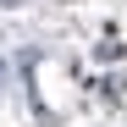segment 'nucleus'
Listing matches in <instances>:
<instances>
[{
    "label": "nucleus",
    "mask_w": 127,
    "mask_h": 127,
    "mask_svg": "<svg viewBox=\"0 0 127 127\" xmlns=\"http://www.w3.org/2000/svg\"><path fill=\"white\" fill-rule=\"evenodd\" d=\"M0 6H22V0H0Z\"/></svg>",
    "instance_id": "f03ea898"
},
{
    "label": "nucleus",
    "mask_w": 127,
    "mask_h": 127,
    "mask_svg": "<svg viewBox=\"0 0 127 127\" xmlns=\"http://www.w3.org/2000/svg\"><path fill=\"white\" fill-rule=\"evenodd\" d=\"M0 94H6V72H0Z\"/></svg>",
    "instance_id": "7ed1b4c3"
},
{
    "label": "nucleus",
    "mask_w": 127,
    "mask_h": 127,
    "mask_svg": "<svg viewBox=\"0 0 127 127\" xmlns=\"http://www.w3.org/2000/svg\"><path fill=\"white\" fill-rule=\"evenodd\" d=\"M122 50H127V44H116V39H105V44H99L94 55H99V61H122Z\"/></svg>",
    "instance_id": "f257e3e1"
}]
</instances>
